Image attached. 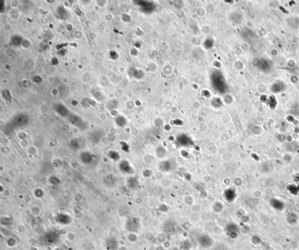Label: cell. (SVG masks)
Returning a JSON list of instances; mask_svg holds the SVG:
<instances>
[{
  "mask_svg": "<svg viewBox=\"0 0 299 250\" xmlns=\"http://www.w3.org/2000/svg\"><path fill=\"white\" fill-rule=\"evenodd\" d=\"M119 168L120 171L125 174H133L134 173V169L127 160H123L120 161L119 163Z\"/></svg>",
  "mask_w": 299,
  "mask_h": 250,
  "instance_id": "1",
  "label": "cell"
},
{
  "mask_svg": "<svg viewBox=\"0 0 299 250\" xmlns=\"http://www.w3.org/2000/svg\"><path fill=\"white\" fill-rule=\"evenodd\" d=\"M257 64L256 66L259 68V70H262L263 71H268L270 70V68L272 66V64L268 60L263 59V58H257Z\"/></svg>",
  "mask_w": 299,
  "mask_h": 250,
  "instance_id": "2",
  "label": "cell"
},
{
  "mask_svg": "<svg viewBox=\"0 0 299 250\" xmlns=\"http://www.w3.org/2000/svg\"><path fill=\"white\" fill-rule=\"evenodd\" d=\"M105 247L108 250H116L118 248V240L114 237L107 238L105 241Z\"/></svg>",
  "mask_w": 299,
  "mask_h": 250,
  "instance_id": "3",
  "label": "cell"
},
{
  "mask_svg": "<svg viewBox=\"0 0 299 250\" xmlns=\"http://www.w3.org/2000/svg\"><path fill=\"white\" fill-rule=\"evenodd\" d=\"M286 86L282 81H278L274 82L270 88V90L274 93L282 92L286 90Z\"/></svg>",
  "mask_w": 299,
  "mask_h": 250,
  "instance_id": "4",
  "label": "cell"
},
{
  "mask_svg": "<svg viewBox=\"0 0 299 250\" xmlns=\"http://www.w3.org/2000/svg\"><path fill=\"white\" fill-rule=\"evenodd\" d=\"M80 159L83 164H90L94 160V156L90 152H84L81 154Z\"/></svg>",
  "mask_w": 299,
  "mask_h": 250,
  "instance_id": "5",
  "label": "cell"
},
{
  "mask_svg": "<svg viewBox=\"0 0 299 250\" xmlns=\"http://www.w3.org/2000/svg\"><path fill=\"white\" fill-rule=\"evenodd\" d=\"M177 142L178 143V144L180 145L181 147H186V146H191V142L192 140H191L187 136L185 135H182L180 136L178 139H177Z\"/></svg>",
  "mask_w": 299,
  "mask_h": 250,
  "instance_id": "6",
  "label": "cell"
},
{
  "mask_svg": "<svg viewBox=\"0 0 299 250\" xmlns=\"http://www.w3.org/2000/svg\"><path fill=\"white\" fill-rule=\"evenodd\" d=\"M56 231H51L46 236V241L49 244H54L58 239V236Z\"/></svg>",
  "mask_w": 299,
  "mask_h": 250,
  "instance_id": "7",
  "label": "cell"
},
{
  "mask_svg": "<svg viewBox=\"0 0 299 250\" xmlns=\"http://www.w3.org/2000/svg\"><path fill=\"white\" fill-rule=\"evenodd\" d=\"M54 109H55L56 112H58V114L62 116H66L69 113L68 109L61 103L55 104V105L54 106Z\"/></svg>",
  "mask_w": 299,
  "mask_h": 250,
  "instance_id": "8",
  "label": "cell"
},
{
  "mask_svg": "<svg viewBox=\"0 0 299 250\" xmlns=\"http://www.w3.org/2000/svg\"><path fill=\"white\" fill-rule=\"evenodd\" d=\"M56 219H57V221L58 222V223H60L62 225H68L71 221V217H70L68 214H64V213H61L58 214L56 217Z\"/></svg>",
  "mask_w": 299,
  "mask_h": 250,
  "instance_id": "9",
  "label": "cell"
},
{
  "mask_svg": "<svg viewBox=\"0 0 299 250\" xmlns=\"http://www.w3.org/2000/svg\"><path fill=\"white\" fill-rule=\"evenodd\" d=\"M160 168L161 170L164 172L170 171L172 168V162L171 160H167L161 162L160 164Z\"/></svg>",
  "mask_w": 299,
  "mask_h": 250,
  "instance_id": "10",
  "label": "cell"
},
{
  "mask_svg": "<svg viewBox=\"0 0 299 250\" xmlns=\"http://www.w3.org/2000/svg\"><path fill=\"white\" fill-rule=\"evenodd\" d=\"M235 197H236V193L233 189L229 188L225 191V198H226V200H227L229 202H231L234 200Z\"/></svg>",
  "mask_w": 299,
  "mask_h": 250,
  "instance_id": "11",
  "label": "cell"
},
{
  "mask_svg": "<svg viewBox=\"0 0 299 250\" xmlns=\"http://www.w3.org/2000/svg\"><path fill=\"white\" fill-rule=\"evenodd\" d=\"M69 121L74 125H75L78 127H81V125H84L82 123V120L81 118L76 115H73V116H70Z\"/></svg>",
  "mask_w": 299,
  "mask_h": 250,
  "instance_id": "12",
  "label": "cell"
},
{
  "mask_svg": "<svg viewBox=\"0 0 299 250\" xmlns=\"http://www.w3.org/2000/svg\"><path fill=\"white\" fill-rule=\"evenodd\" d=\"M266 103L271 109H274L277 106V100L274 95L270 96L266 100Z\"/></svg>",
  "mask_w": 299,
  "mask_h": 250,
  "instance_id": "13",
  "label": "cell"
},
{
  "mask_svg": "<svg viewBox=\"0 0 299 250\" xmlns=\"http://www.w3.org/2000/svg\"><path fill=\"white\" fill-rule=\"evenodd\" d=\"M107 156L110 159L114 161H118L120 158L119 153L116 152L115 150H111V151L108 152V154H107Z\"/></svg>",
  "mask_w": 299,
  "mask_h": 250,
  "instance_id": "14",
  "label": "cell"
},
{
  "mask_svg": "<svg viewBox=\"0 0 299 250\" xmlns=\"http://www.w3.org/2000/svg\"><path fill=\"white\" fill-rule=\"evenodd\" d=\"M270 204L274 207V209L276 210H282L284 205L281 201H278L277 199H272L270 201Z\"/></svg>",
  "mask_w": 299,
  "mask_h": 250,
  "instance_id": "15",
  "label": "cell"
},
{
  "mask_svg": "<svg viewBox=\"0 0 299 250\" xmlns=\"http://www.w3.org/2000/svg\"><path fill=\"white\" fill-rule=\"evenodd\" d=\"M115 122H116V123L117 124V125L119 126L120 127L125 126L126 125V119L123 116H117L115 119Z\"/></svg>",
  "mask_w": 299,
  "mask_h": 250,
  "instance_id": "16",
  "label": "cell"
},
{
  "mask_svg": "<svg viewBox=\"0 0 299 250\" xmlns=\"http://www.w3.org/2000/svg\"><path fill=\"white\" fill-rule=\"evenodd\" d=\"M287 189L293 195H297L299 192V186H296L295 185H291L287 187Z\"/></svg>",
  "mask_w": 299,
  "mask_h": 250,
  "instance_id": "17",
  "label": "cell"
},
{
  "mask_svg": "<svg viewBox=\"0 0 299 250\" xmlns=\"http://www.w3.org/2000/svg\"><path fill=\"white\" fill-rule=\"evenodd\" d=\"M138 184L139 182L136 180L135 178L133 177L130 178L127 181V184L130 188H135Z\"/></svg>",
  "mask_w": 299,
  "mask_h": 250,
  "instance_id": "18",
  "label": "cell"
},
{
  "mask_svg": "<svg viewBox=\"0 0 299 250\" xmlns=\"http://www.w3.org/2000/svg\"><path fill=\"white\" fill-rule=\"evenodd\" d=\"M166 154H167V152L164 147L163 148V150L161 152L160 151L159 146L156 148V154L159 158H164Z\"/></svg>",
  "mask_w": 299,
  "mask_h": 250,
  "instance_id": "19",
  "label": "cell"
}]
</instances>
